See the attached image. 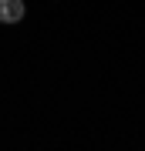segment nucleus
<instances>
[{
	"instance_id": "obj_1",
	"label": "nucleus",
	"mask_w": 145,
	"mask_h": 151,
	"mask_svg": "<svg viewBox=\"0 0 145 151\" xmlns=\"http://www.w3.org/2000/svg\"><path fill=\"white\" fill-rule=\"evenodd\" d=\"M27 14L24 0H0V24H20Z\"/></svg>"
}]
</instances>
